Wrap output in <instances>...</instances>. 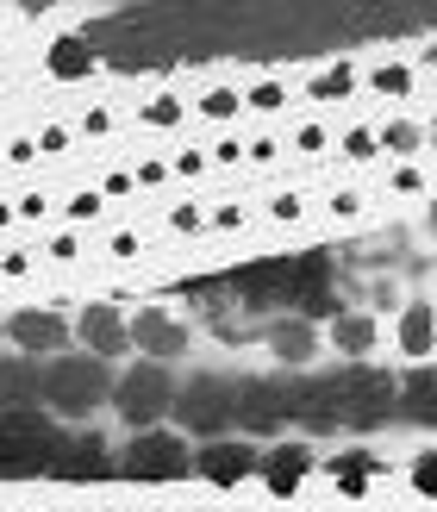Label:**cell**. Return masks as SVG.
Listing matches in <instances>:
<instances>
[{"instance_id":"7a4b0ae2","label":"cell","mask_w":437,"mask_h":512,"mask_svg":"<svg viewBox=\"0 0 437 512\" xmlns=\"http://www.w3.org/2000/svg\"><path fill=\"white\" fill-rule=\"evenodd\" d=\"M100 400H113V375H107L100 356H57V363L44 369V406L50 413L82 419Z\"/></svg>"},{"instance_id":"3957f363","label":"cell","mask_w":437,"mask_h":512,"mask_svg":"<svg viewBox=\"0 0 437 512\" xmlns=\"http://www.w3.org/2000/svg\"><path fill=\"white\" fill-rule=\"evenodd\" d=\"M331 394H338V425H356V431H369L394 413V394H400V381L394 375H381V369H344V375H331Z\"/></svg>"},{"instance_id":"cb8c5ba5","label":"cell","mask_w":437,"mask_h":512,"mask_svg":"<svg viewBox=\"0 0 437 512\" xmlns=\"http://www.w3.org/2000/svg\"><path fill=\"white\" fill-rule=\"evenodd\" d=\"M200 113H207V119H231V113H238V94H231V88H213L207 100H200Z\"/></svg>"},{"instance_id":"d6986e66","label":"cell","mask_w":437,"mask_h":512,"mask_svg":"<svg viewBox=\"0 0 437 512\" xmlns=\"http://www.w3.org/2000/svg\"><path fill=\"white\" fill-rule=\"evenodd\" d=\"M431 338H437L431 306H406V319H400V344L413 350V356H425V350H431Z\"/></svg>"},{"instance_id":"277c9868","label":"cell","mask_w":437,"mask_h":512,"mask_svg":"<svg viewBox=\"0 0 437 512\" xmlns=\"http://www.w3.org/2000/svg\"><path fill=\"white\" fill-rule=\"evenodd\" d=\"M113 406H119L125 425H157L169 406H175L169 369H163V363H138L132 375H119V381H113Z\"/></svg>"},{"instance_id":"8992f818","label":"cell","mask_w":437,"mask_h":512,"mask_svg":"<svg viewBox=\"0 0 437 512\" xmlns=\"http://www.w3.org/2000/svg\"><path fill=\"white\" fill-rule=\"evenodd\" d=\"M231 406H238V388L225 375H194L182 394H175V413H182L188 431H231Z\"/></svg>"},{"instance_id":"7402d4cb","label":"cell","mask_w":437,"mask_h":512,"mask_svg":"<svg viewBox=\"0 0 437 512\" xmlns=\"http://www.w3.org/2000/svg\"><path fill=\"white\" fill-rule=\"evenodd\" d=\"M338 344H344L350 356H363V350L375 344V325H369L363 313H350V319H338Z\"/></svg>"},{"instance_id":"d4e9b609","label":"cell","mask_w":437,"mask_h":512,"mask_svg":"<svg viewBox=\"0 0 437 512\" xmlns=\"http://www.w3.org/2000/svg\"><path fill=\"white\" fill-rule=\"evenodd\" d=\"M413 488L419 494H437V456H419V463H413Z\"/></svg>"},{"instance_id":"83f0119b","label":"cell","mask_w":437,"mask_h":512,"mask_svg":"<svg viewBox=\"0 0 437 512\" xmlns=\"http://www.w3.org/2000/svg\"><path fill=\"white\" fill-rule=\"evenodd\" d=\"M413 144H419L413 125H388V150H413Z\"/></svg>"},{"instance_id":"1f68e13d","label":"cell","mask_w":437,"mask_h":512,"mask_svg":"<svg viewBox=\"0 0 437 512\" xmlns=\"http://www.w3.org/2000/svg\"><path fill=\"white\" fill-rule=\"evenodd\" d=\"M13 7H19V13H50L57 0H13Z\"/></svg>"},{"instance_id":"d6a6232c","label":"cell","mask_w":437,"mask_h":512,"mask_svg":"<svg viewBox=\"0 0 437 512\" xmlns=\"http://www.w3.org/2000/svg\"><path fill=\"white\" fill-rule=\"evenodd\" d=\"M431 63H437V50H431Z\"/></svg>"},{"instance_id":"7c38bea8","label":"cell","mask_w":437,"mask_h":512,"mask_svg":"<svg viewBox=\"0 0 437 512\" xmlns=\"http://www.w3.org/2000/svg\"><path fill=\"white\" fill-rule=\"evenodd\" d=\"M44 400V369L32 356H7L0 363V406H38Z\"/></svg>"},{"instance_id":"ac0fdd59","label":"cell","mask_w":437,"mask_h":512,"mask_svg":"<svg viewBox=\"0 0 437 512\" xmlns=\"http://www.w3.org/2000/svg\"><path fill=\"white\" fill-rule=\"evenodd\" d=\"M50 69H57L63 82H69V75H88L94 69V44L88 38H63L57 50H50Z\"/></svg>"},{"instance_id":"4316f807","label":"cell","mask_w":437,"mask_h":512,"mask_svg":"<svg viewBox=\"0 0 437 512\" xmlns=\"http://www.w3.org/2000/svg\"><path fill=\"white\" fill-rule=\"evenodd\" d=\"M144 119H150V125H175V119H182V100H169V94H163V100H150V113H144Z\"/></svg>"},{"instance_id":"4fadbf2b","label":"cell","mask_w":437,"mask_h":512,"mask_svg":"<svg viewBox=\"0 0 437 512\" xmlns=\"http://www.w3.org/2000/svg\"><path fill=\"white\" fill-rule=\"evenodd\" d=\"M82 344L94 356H119L125 344H132V325H125L113 306H88V313H82Z\"/></svg>"},{"instance_id":"6da1fadb","label":"cell","mask_w":437,"mask_h":512,"mask_svg":"<svg viewBox=\"0 0 437 512\" xmlns=\"http://www.w3.org/2000/svg\"><path fill=\"white\" fill-rule=\"evenodd\" d=\"M63 431L32 406H0V475H44Z\"/></svg>"},{"instance_id":"ffe728a7","label":"cell","mask_w":437,"mask_h":512,"mask_svg":"<svg viewBox=\"0 0 437 512\" xmlns=\"http://www.w3.org/2000/svg\"><path fill=\"white\" fill-rule=\"evenodd\" d=\"M275 356H288V363H306V356H313V331H306L300 319H288V325H275Z\"/></svg>"},{"instance_id":"5b68a950","label":"cell","mask_w":437,"mask_h":512,"mask_svg":"<svg viewBox=\"0 0 437 512\" xmlns=\"http://www.w3.org/2000/svg\"><path fill=\"white\" fill-rule=\"evenodd\" d=\"M188 469H194V456L182 450V438H169V431H144V438H132V450L119 456L125 481H182Z\"/></svg>"},{"instance_id":"30bf717a","label":"cell","mask_w":437,"mask_h":512,"mask_svg":"<svg viewBox=\"0 0 437 512\" xmlns=\"http://www.w3.org/2000/svg\"><path fill=\"white\" fill-rule=\"evenodd\" d=\"M132 344H138V350H150V363H163V356H182L188 331L175 325L169 313H138V319H132Z\"/></svg>"},{"instance_id":"4dcf8cb0","label":"cell","mask_w":437,"mask_h":512,"mask_svg":"<svg viewBox=\"0 0 437 512\" xmlns=\"http://www.w3.org/2000/svg\"><path fill=\"white\" fill-rule=\"evenodd\" d=\"M250 107H281V88H275V82H263V88L250 94Z\"/></svg>"},{"instance_id":"2e32d148","label":"cell","mask_w":437,"mask_h":512,"mask_svg":"<svg viewBox=\"0 0 437 512\" xmlns=\"http://www.w3.org/2000/svg\"><path fill=\"white\" fill-rule=\"evenodd\" d=\"M7 331H13V338H19L25 350H57V344L69 338V331H63V319H57V313H19V319H13Z\"/></svg>"},{"instance_id":"44dd1931","label":"cell","mask_w":437,"mask_h":512,"mask_svg":"<svg viewBox=\"0 0 437 512\" xmlns=\"http://www.w3.org/2000/svg\"><path fill=\"white\" fill-rule=\"evenodd\" d=\"M331 475H344V481H338L344 494H363V488H369L363 475H375V456H363V450H350V456H338V463H331Z\"/></svg>"},{"instance_id":"5bb4252c","label":"cell","mask_w":437,"mask_h":512,"mask_svg":"<svg viewBox=\"0 0 437 512\" xmlns=\"http://www.w3.org/2000/svg\"><path fill=\"white\" fill-rule=\"evenodd\" d=\"M394 413H406L413 425H437V375H400V394H394Z\"/></svg>"},{"instance_id":"e0dca14e","label":"cell","mask_w":437,"mask_h":512,"mask_svg":"<svg viewBox=\"0 0 437 512\" xmlns=\"http://www.w3.org/2000/svg\"><path fill=\"white\" fill-rule=\"evenodd\" d=\"M306 469H313V456H306L300 444H288V450H275V456H263V475H269V488H275V494H294Z\"/></svg>"},{"instance_id":"9a60e30c","label":"cell","mask_w":437,"mask_h":512,"mask_svg":"<svg viewBox=\"0 0 437 512\" xmlns=\"http://www.w3.org/2000/svg\"><path fill=\"white\" fill-rule=\"evenodd\" d=\"M238 281H244V288H238V294H244L250 306H269V300H288V263H256V269H244Z\"/></svg>"},{"instance_id":"52a82bcc","label":"cell","mask_w":437,"mask_h":512,"mask_svg":"<svg viewBox=\"0 0 437 512\" xmlns=\"http://www.w3.org/2000/svg\"><path fill=\"white\" fill-rule=\"evenodd\" d=\"M107 469H113V456H107V444H100L94 431H88V438H57V456H50V469H44V475L88 488V481H107Z\"/></svg>"},{"instance_id":"603a6c76","label":"cell","mask_w":437,"mask_h":512,"mask_svg":"<svg viewBox=\"0 0 437 512\" xmlns=\"http://www.w3.org/2000/svg\"><path fill=\"white\" fill-rule=\"evenodd\" d=\"M350 82H356L350 69H325L319 82H313V94H319V100H344V94H350Z\"/></svg>"},{"instance_id":"484cf974","label":"cell","mask_w":437,"mask_h":512,"mask_svg":"<svg viewBox=\"0 0 437 512\" xmlns=\"http://www.w3.org/2000/svg\"><path fill=\"white\" fill-rule=\"evenodd\" d=\"M375 88L381 94H406V88H413V75H406V69H375Z\"/></svg>"},{"instance_id":"f546056e","label":"cell","mask_w":437,"mask_h":512,"mask_svg":"<svg viewBox=\"0 0 437 512\" xmlns=\"http://www.w3.org/2000/svg\"><path fill=\"white\" fill-rule=\"evenodd\" d=\"M69 213H75V219H88V213H100V194H75V200H69Z\"/></svg>"},{"instance_id":"ba28073f","label":"cell","mask_w":437,"mask_h":512,"mask_svg":"<svg viewBox=\"0 0 437 512\" xmlns=\"http://www.w3.org/2000/svg\"><path fill=\"white\" fill-rule=\"evenodd\" d=\"M288 394L281 381H244L238 388V406H231V419H238L244 431H275L281 419H288Z\"/></svg>"},{"instance_id":"9c48e42d","label":"cell","mask_w":437,"mask_h":512,"mask_svg":"<svg viewBox=\"0 0 437 512\" xmlns=\"http://www.w3.org/2000/svg\"><path fill=\"white\" fill-rule=\"evenodd\" d=\"M288 419H300L306 431H331V425H338V394H331V381H294Z\"/></svg>"},{"instance_id":"f1b7e54d","label":"cell","mask_w":437,"mask_h":512,"mask_svg":"<svg viewBox=\"0 0 437 512\" xmlns=\"http://www.w3.org/2000/svg\"><path fill=\"white\" fill-rule=\"evenodd\" d=\"M344 150H350V157H375V138H369V132H350Z\"/></svg>"},{"instance_id":"8fae6325","label":"cell","mask_w":437,"mask_h":512,"mask_svg":"<svg viewBox=\"0 0 437 512\" xmlns=\"http://www.w3.org/2000/svg\"><path fill=\"white\" fill-rule=\"evenodd\" d=\"M194 469L207 475V481H219V488H231V481H244L256 469V450L250 444H207V450L194 456Z\"/></svg>"}]
</instances>
